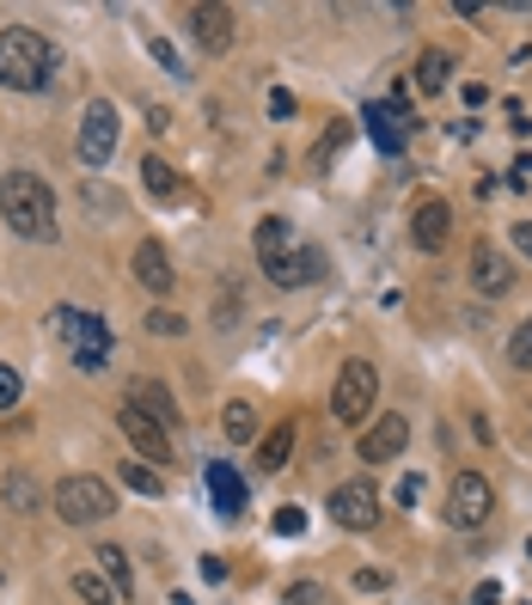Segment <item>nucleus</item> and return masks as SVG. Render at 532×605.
<instances>
[{"instance_id": "b1692460", "label": "nucleus", "mask_w": 532, "mask_h": 605, "mask_svg": "<svg viewBox=\"0 0 532 605\" xmlns=\"http://www.w3.org/2000/svg\"><path fill=\"white\" fill-rule=\"evenodd\" d=\"M142 184H147V196L178 202V171L166 166V159H142Z\"/></svg>"}, {"instance_id": "1a4fd4ad", "label": "nucleus", "mask_w": 532, "mask_h": 605, "mask_svg": "<svg viewBox=\"0 0 532 605\" xmlns=\"http://www.w3.org/2000/svg\"><path fill=\"white\" fill-rule=\"evenodd\" d=\"M117 428L129 435V447H135V459H142V465H172V435H166L147 410L123 403V410H117Z\"/></svg>"}, {"instance_id": "aec40b11", "label": "nucleus", "mask_w": 532, "mask_h": 605, "mask_svg": "<svg viewBox=\"0 0 532 605\" xmlns=\"http://www.w3.org/2000/svg\"><path fill=\"white\" fill-rule=\"evenodd\" d=\"M98 574H105L110 588H117V600H129V593H135V562H129V550L123 544H98Z\"/></svg>"}, {"instance_id": "f3484780", "label": "nucleus", "mask_w": 532, "mask_h": 605, "mask_svg": "<svg viewBox=\"0 0 532 605\" xmlns=\"http://www.w3.org/2000/svg\"><path fill=\"white\" fill-rule=\"evenodd\" d=\"M203 477H208V496H215L220 520H239V513H245V483H239V471L233 465H208Z\"/></svg>"}, {"instance_id": "f8f14e48", "label": "nucleus", "mask_w": 532, "mask_h": 605, "mask_svg": "<svg viewBox=\"0 0 532 605\" xmlns=\"http://www.w3.org/2000/svg\"><path fill=\"white\" fill-rule=\"evenodd\" d=\"M410 239H416V251H440L447 239H454V208L440 196H423L416 202V215H410Z\"/></svg>"}, {"instance_id": "58836bf2", "label": "nucleus", "mask_w": 532, "mask_h": 605, "mask_svg": "<svg viewBox=\"0 0 532 605\" xmlns=\"http://www.w3.org/2000/svg\"><path fill=\"white\" fill-rule=\"evenodd\" d=\"M147 129H172V110H166V105H147Z\"/></svg>"}, {"instance_id": "ddd939ff", "label": "nucleus", "mask_w": 532, "mask_h": 605, "mask_svg": "<svg viewBox=\"0 0 532 605\" xmlns=\"http://www.w3.org/2000/svg\"><path fill=\"white\" fill-rule=\"evenodd\" d=\"M404 447H410V422L404 416H379L374 428L361 435V459H367V465H391Z\"/></svg>"}, {"instance_id": "20e7f679", "label": "nucleus", "mask_w": 532, "mask_h": 605, "mask_svg": "<svg viewBox=\"0 0 532 605\" xmlns=\"http://www.w3.org/2000/svg\"><path fill=\"white\" fill-rule=\"evenodd\" d=\"M374 398H379V367L374 361H343L337 386H330V416L343 422V428H361V422L374 416Z\"/></svg>"}, {"instance_id": "39448f33", "label": "nucleus", "mask_w": 532, "mask_h": 605, "mask_svg": "<svg viewBox=\"0 0 532 605\" xmlns=\"http://www.w3.org/2000/svg\"><path fill=\"white\" fill-rule=\"evenodd\" d=\"M56 513L68 527H93V520L117 513V489L105 477H62L56 483Z\"/></svg>"}, {"instance_id": "72a5a7b5", "label": "nucleus", "mask_w": 532, "mask_h": 605, "mask_svg": "<svg viewBox=\"0 0 532 605\" xmlns=\"http://www.w3.org/2000/svg\"><path fill=\"white\" fill-rule=\"evenodd\" d=\"M515 367H527V373H532V318L515 330Z\"/></svg>"}, {"instance_id": "4468645a", "label": "nucleus", "mask_w": 532, "mask_h": 605, "mask_svg": "<svg viewBox=\"0 0 532 605\" xmlns=\"http://www.w3.org/2000/svg\"><path fill=\"white\" fill-rule=\"evenodd\" d=\"M251 245H257V264H264L269 281H276V269H282L288 251H294V227H288L282 215H269V220H257V239H251Z\"/></svg>"}, {"instance_id": "a19ab883", "label": "nucleus", "mask_w": 532, "mask_h": 605, "mask_svg": "<svg viewBox=\"0 0 532 605\" xmlns=\"http://www.w3.org/2000/svg\"><path fill=\"white\" fill-rule=\"evenodd\" d=\"M527 557H532V539H527Z\"/></svg>"}, {"instance_id": "bb28decb", "label": "nucleus", "mask_w": 532, "mask_h": 605, "mask_svg": "<svg viewBox=\"0 0 532 605\" xmlns=\"http://www.w3.org/2000/svg\"><path fill=\"white\" fill-rule=\"evenodd\" d=\"M7 501H13L19 513H32L37 501H44V489H37V483L25 477V471H13V477H7Z\"/></svg>"}, {"instance_id": "c756f323", "label": "nucleus", "mask_w": 532, "mask_h": 605, "mask_svg": "<svg viewBox=\"0 0 532 605\" xmlns=\"http://www.w3.org/2000/svg\"><path fill=\"white\" fill-rule=\"evenodd\" d=\"M147 56H154V62L166 68V74H184V56H178V49L166 44V37H147Z\"/></svg>"}, {"instance_id": "c9c22d12", "label": "nucleus", "mask_w": 532, "mask_h": 605, "mask_svg": "<svg viewBox=\"0 0 532 605\" xmlns=\"http://www.w3.org/2000/svg\"><path fill=\"white\" fill-rule=\"evenodd\" d=\"M355 588L361 593H379V588H386V569H355Z\"/></svg>"}, {"instance_id": "a878e982", "label": "nucleus", "mask_w": 532, "mask_h": 605, "mask_svg": "<svg viewBox=\"0 0 532 605\" xmlns=\"http://www.w3.org/2000/svg\"><path fill=\"white\" fill-rule=\"evenodd\" d=\"M117 477H123L129 489H135V496H159V489H166V483H159V471H147L142 459H129V465L117 471Z\"/></svg>"}, {"instance_id": "ea45409f", "label": "nucleus", "mask_w": 532, "mask_h": 605, "mask_svg": "<svg viewBox=\"0 0 532 605\" xmlns=\"http://www.w3.org/2000/svg\"><path fill=\"white\" fill-rule=\"evenodd\" d=\"M203 574L208 581H227V557H203Z\"/></svg>"}, {"instance_id": "4c0bfd02", "label": "nucleus", "mask_w": 532, "mask_h": 605, "mask_svg": "<svg viewBox=\"0 0 532 605\" xmlns=\"http://www.w3.org/2000/svg\"><path fill=\"white\" fill-rule=\"evenodd\" d=\"M471 605H501V588H496V581H484V588L471 593Z\"/></svg>"}, {"instance_id": "2f4dec72", "label": "nucleus", "mask_w": 532, "mask_h": 605, "mask_svg": "<svg viewBox=\"0 0 532 605\" xmlns=\"http://www.w3.org/2000/svg\"><path fill=\"white\" fill-rule=\"evenodd\" d=\"M19 398H25V379H19L13 367H0V410H13Z\"/></svg>"}, {"instance_id": "2eb2a0df", "label": "nucleus", "mask_w": 532, "mask_h": 605, "mask_svg": "<svg viewBox=\"0 0 532 605\" xmlns=\"http://www.w3.org/2000/svg\"><path fill=\"white\" fill-rule=\"evenodd\" d=\"M135 281H142L147 294H172V257H166V245L159 239H142L135 245Z\"/></svg>"}, {"instance_id": "7ed1b4c3", "label": "nucleus", "mask_w": 532, "mask_h": 605, "mask_svg": "<svg viewBox=\"0 0 532 605\" xmlns=\"http://www.w3.org/2000/svg\"><path fill=\"white\" fill-rule=\"evenodd\" d=\"M49 318H56V337L74 349V367H80V373H105V361H110V325L98 318V312H86V306H56Z\"/></svg>"}, {"instance_id": "f03ea898", "label": "nucleus", "mask_w": 532, "mask_h": 605, "mask_svg": "<svg viewBox=\"0 0 532 605\" xmlns=\"http://www.w3.org/2000/svg\"><path fill=\"white\" fill-rule=\"evenodd\" d=\"M0 220L19 239H56V196L37 171H7L0 178Z\"/></svg>"}, {"instance_id": "7c9ffc66", "label": "nucleus", "mask_w": 532, "mask_h": 605, "mask_svg": "<svg viewBox=\"0 0 532 605\" xmlns=\"http://www.w3.org/2000/svg\"><path fill=\"white\" fill-rule=\"evenodd\" d=\"M147 330H159V337H184V318H178V312H147Z\"/></svg>"}, {"instance_id": "6e6552de", "label": "nucleus", "mask_w": 532, "mask_h": 605, "mask_svg": "<svg viewBox=\"0 0 532 605\" xmlns=\"http://www.w3.org/2000/svg\"><path fill=\"white\" fill-rule=\"evenodd\" d=\"M330 520L343 532H374L379 527V489L367 477H349L330 489Z\"/></svg>"}, {"instance_id": "a211bd4d", "label": "nucleus", "mask_w": 532, "mask_h": 605, "mask_svg": "<svg viewBox=\"0 0 532 605\" xmlns=\"http://www.w3.org/2000/svg\"><path fill=\"white\" fill-rule=\"evenodd\" d=\"M129 403H135V410H147V416H154L166 435H172L178 422H184V416H178V403H172V391L159 386V379H142V386L129 391Z\"/></svg>"}, {"instance_id": "5701e85b", "label": "nucleus", "mask_w": 532, "mask_h": 605, "mask_svg": "<svg viewBox=\"0 0 532 605\" xmlns=\"http://www.w3.org/2000/svg\"><path fill=\"white\" fill-rule=\"evenodd\" d=\"M220 428H227V440H257V410L245 398H233L220 410Z\"/></svg>"}, {"instance_id": "e433bc0d", "label": "nucleus", "mask_w": 532, "mask_h": 605, "mask_svg": "<svg viewBox=\"0 0 532 605\" xmlns=\"http://www.w3.org/2000/svg\"><path fill=\"white\" fill-rule=\"evenodd\" d=\"M515 245H520V257H532V220H515Z\"/></svg>"}, {"instance_id": "423d86ee", "label": "nucleus", "mask_w": 532, "mask_h": 605, "mask_svg": "<svg viewBox=\"0 0 532 605\" xmlns=\"http://www.w3.org/2000/svg\"><path fill=\"white\" fill-rule=\"evenodd\" d=\"M489 513H496V489H489V477L459 471L454 489H447V527H454V532H477V527H489Z\"/></svg>"}, {"instance_id": "c85d7f7f", "label": "nucleus", "mask_w": 532, "mask_h": 605, "mask_svg": "<svg viewBox=\"0 0 532 605\" xmlns=\"http://www.w3.org/2000/svg\"><path fill=\"white\" fill-rule=\"evenodd\" d=\"M343 141H349V123H337V129H330V135H325V141H318V154H313V166H318V171H325V166H330V159L343 154Z\"/></svg>"}, {"instance_id": "f257e3e1", "label": "nucleus", "mask_w": 532, "mask_h": 605, "mask_svg": "<svg viewBox=\"0 0 532 605\" xmlns=\"http://www.w3.org/2000/svg\"><path fill=\"white\" fill-rule=\"evenodd\" d=\"M56 74V44L32 25H7L0 32V86L7 93H44Z\"/></svg>"}, {"instance_id": "9b49d317", "label": "nucleus", "mask_w": 532, "mask_h": 605, "mask_svg": "<svg viewBox=\"0 0 532 605\" xmlns=\"http://www.w3.org/2000/svg\"><path fill=\"white\" fill-rule=\"evenodd\" d=\"M471 288H477V294H489V300H501L508 288H515V264H508L489 239H477V245H471Z\"/></svg>"}, {"instance_id": "9d476101", "label": "nucleus", "mask_w": 532, "mask_h": 605, "mask_svg": "<svg viewBox=\"0 0 532 605\" xmlns=\"http://www.w3.org/2000/svg\"><path fill=\"white\" fill-rule=\"evenodd\" d=\"M184 19H190V37H196L203 56H227V49H233V13H227V7L203 0V7H190Z\"/></svg>"}, {"instance_id": "f704fd0d", "label": "nucleus", "mask_w": 532, "mask_h": 605, "mask_svg": "<svg viewBox=\"0 0 532 605\" xmlns=\"http://www.w3.org/2000/svg\"><path fill=\"white\" fill-rule=\"evenodd\" d=\"M269 117H276V123H288V117H294V93H282V86H276V93H269Z\"/></svg>"}, {"instance_id": "6ab92c4d", "label": "nucleus", "mask_w": 532, "mask_h": 605, "mask_svg": "<svg viewBox=\"0 0 532 605\" xmlns=\"http://www.w3.org/2000/svg\"><path fill=\"white\" fill-rule=\"evenodd\" d=\"M367 135H374L379 154H404L410 123H404V117H391V105H367Z\"/></svg>"}, {"instance_id": "393cba45", "label": "nucleus", "mask_w": 532, "mask_h": 605, "mask_svg": "<svg viewBox=\"0 0 532 605\" xmlns=\"http://www.w3.org/2000/svg\"><path fill=\"white\" fill-rule=\"evenodd\" d=\"M74 593H80L86 605H123V600H117V588H110L98 569H80V574H74Z\"/></svg>"}, {"instance_id": "cd10ccee", "label": "nucleus", "mask_w": 532, "mask_h": 605, "mask_svg": "<svg viewBox=\"0 0 532 605\" xmlns=\"http://www.w3.org/2000/svg\"><path fill=\"white\" fill-rule=\"evenodd\" d=\"M269 532H276V539H300V532H306V508H300V501H282L276 520H269Z\"/></svg>"}, {"instance_id": "412c9836", "label": "nucleus", "mask_w": 532, "mask_h": 605, "mask_svg": "<svg viewBox=\"0 0 532 605\" xmlns=\"http://www.w3.org/2000/svg\"><path fill=\"white\" fill-rule=\"evenodd\" d=\"M288 452H294V422H282V428H269L264 447H257V471H282Z\"/></svg>"}, {"instance_id": "473e14b6", "label": "nucleus", "mask_w": 532, "mask_h": 605, "mask_svg": "<svg viewBox=\"0 0 532 605\" xmlns=\"http://www.w3.org/2000/svg\"><path fill=\"white\" fill-rule=\"evenodd\" d=\"M330 593L325 588H313V581H294V588H288V605H325Z\"/></svg>"}, {"instance_id": "0eeeda50", "label": "nucleus", "mask_w": 532, "mask_h": 605, "mask_svg": "<svg viewBox=\"0 0 532 605\" xmlns=\"http://www.w3.org/2000/svg\"><path fill=\"white\" fill-rule=\"evenodd\" d=\"M117 105H110V98H93V105H86V117H80V166H93V171H105L110 166V154H117Z\"/></svg>"}, {"instance_id": "dca6fc26", "label": "nucleus", "mask_w": 532, "mask_h": 605, "mask_svg": "<svg viewBox=\"0 0 532 605\" xmlns=\"http://www.w3.org/2000/svg\"><path fill=\"white\" fill-rule=\"evenodd\" d=\"M325 264L330 257L318 245H294L288 251V264L276 269V288H313V281H325Z\"/></svg>"}, {"instance_id": "4be33fe9", "label": "nucleus", "mask_w": 532, "mask_h": 605, "mask_svg": "<svg viewBox=\"0 0 532 605\" xmlns=\"http://www.w3.org/2000/svg\"><path fill=\"white\" fill-rule=\"evenodd\" d=\"M447 80H454V56H447V49H423V62H416V86H423V93H440Z\"/></svg>"}]
</instances>
